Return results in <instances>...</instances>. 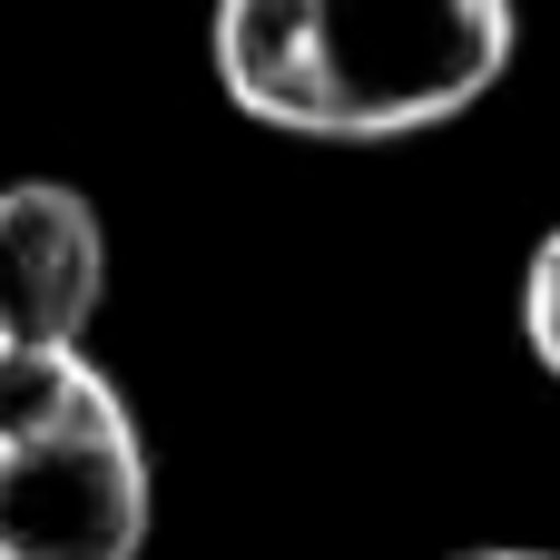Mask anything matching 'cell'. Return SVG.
<instances>
[{
  "mask_svg": "<svg viewBox=\"0 0 560 560\" xmlns=\"http://www.w3.org/2000/svg\"><path fill=\"white\" fill-rule=\"evenodd\" d=\"M522 345H532V364L560 384V226H541V246L522 266Z\"/></svg>",
  "mask_w": 560,
  "mask_h": 560,
  "instance_id": "cell-4",
  "label": "cell"
},
{
  "mask_svg": "<svg viewBox=\"0 0 560 560\" xmlns=\"http://www.w3.org/2000/svg\"><path fill=\"white\" fill-rule=\"evenodd\" d=\"M453 560H560V551H541V541H482V551H453Z\"/></svg>",
  "mask_w": 560,
  "mask_h": 560,
  "instance_id": "cell-5",
  "label": "cell"
},
{
  "mask_svg": "<svg viewBox=\"0 0 560 560\" xmlns=\"http://www.w3.org/2000/svg\"><path fill=\"white\" fill-rule=\"evenodd\" d=\"M158 463L89 345L0 335V560H148Z\"/></svg>",
  "mask_w": 560,
  "mask_h": 560,
  "instance_id": "cell-2",
  "label": "cell"
},
{
  "mask_svg": "<svg viewBox=\"0 0 560 560\" xmlns=\"http://www.w3.org/2000/svg\"><path fill=\"white\" fill-rule=\"evenodd\" d=\"M108 305V226L69 177L0 187V335L10 345H89Z\"/></svg>",
  "mask_w": 560,
  "mask_h": 560,
  "instance_id": "cell-3",
  "label": "cell"
},
{
  "mask_svg": "<svg viewBox=\"0 0 560 560\" xmlns=\"http://www.w3.org/2000/svg\"><path fill=\"white\" fill-rule=\"evenodd\" d=\"M522 49V0H217L207 69L236 118L315 148H394L472 118Z\"/></svg>",
  "mask_w": 560,
  "mask_h": 560,
  "instance_id": "cell-1",
  "label": "cell"
}]
</instances>
